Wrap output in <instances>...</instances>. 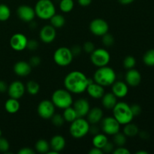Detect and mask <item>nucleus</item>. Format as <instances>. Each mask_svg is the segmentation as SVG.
<instances>
[{"label":"nucleus","mask_w":154,"mask_h":154,"mask_svg":"<svg viewBox=\"0 0 154 154\" xmlns=\"http://www.w3.org/2000/svg\"><path fill=\"white\" fill-rule=\"evenodd\" d=\"M35 149L39 153H47L50 150V144L45 139H39L36 141Z\"/></svg>","instance_id":"nucleus-30"},{"label":"nucleus","mask_w":154,"mask_h":154,"mask_svg":"<svg viewBox=\"0 0 154 154\" xmlns=\"http://www.w3.org/2000/svg\"><path fill=\"white\" fill-rule=\"evenodd\" d=\"M20 102L18 99H13V98H10L8 99L5 103V109L9 114H16L18 112L20 109Z\"/></svg>","instance_id":"nucleus-24"},{"label":"nucleus","mask_w":154,"mask_h":154,"mask_svg":"<svg viewBox=\"0 0 154 154\" xmlns=\"http://www.w3.org/2000/svg\"><path fill=\"white\" fill-rule=\"evenodd\" d=\"M90 123L84 117H78L72 122L69 126V132L74 138L80 139L85 137L90 131Z\"/></svg>","instance_id":"nucleus-6"},{"label":"nucleus","mask_w":154,"mask_h":154,"mask_svg":"<svg viewBox=\"0 0 154 154\" xmlns=\"http://www.w3.org/2000/svg\"><path fill=\"white\" fill-rule=\"evenodd\" d=\"M37 112L39 117L44 120H50L55 114V106L51 100H42L39 102L37 108Z\"/></svg>","instance_id":"nucleus-10"},{"label":"nucleus","mask_w":154,"mask_h":154,"mask_svg":"<svg viewBox=\"0 0 154 154\" xmlns=\"http://www.w3.org/2000/svg\"><path fill=\"white\" fill-rule=\"evenodd\" d=\"M125 80L128 86L137 87L141 81V75L137 69H131L127 71L125 75Z\"/></svg>","instance_id":"nucleus-18"},{"label":"nucleus","mask_w":154,"mask_h":154,"mask_svg":"<svg viewBox=\"0 0 154 154\" xmlns=\"http://www.w3.org/2000/svg\"><path fill=\"white\" fill-rule=\"evenodd\" d=\"M27 39L26 36L23 33H15L10 38V46L14 51H22L26 48Z\"/></svg>","instance_id":"nucleus-12"},{"label":"nucleus","mask_w":154,"mask_h":154,"mask_svg":"<svg viewBox=\"0 0 154 154\" xmlns=\"http://www.w3.org/2000/svg\"><path fill=\"white\" fill-rule=\"evenodd\" d=\"M50 120H51V123H53V125L57 126V127H61L65 123L64 118H63V115H61V114H54Z\"/></svg>","instance_id":"nucleus-36"},{"label":"nucleus","mask_w":154,"mask_h":154,"mask_svg":"<svg viewBox=\"0 0 154 154\" xmlns=\"http://www.w3.org/2000/svg\"><path fill=\"white\" fill-rule=\"evenodd\" d=\"M102 44L105 47H111L114 44V38L110 33L107 32L102 36Z\"/></svg>","instance_id":"nucleus-37"},{"label":"nucleus","mask_w":154,"mask_h":154,"mask_svg":"<svg viewBox=\"0 0 154 154\" xmlns=\"http://www.w3.org/2000/svg\"><path fill=\"white\" fill-rule=\"evenodd\" d=\"M51 102L55 108L65 109L72 106L73 104L72 93L66 89H58L53 93L51 96Z\"/></svg>","instance_id":"nucleus-4"},{"label":"nucleus","mask_w":154,"mask_h":154,"mask_svg":"<svg viewBox=\"0 0 154 154\" xmlns=\"http://www.w3.org/2000/svg\"><path fill=\"white\" fill-rule=\"evenodd\" d=\"M130 107L134 117L138 116L141 113V108L139 105H138V104H133V105H130Z\"/></svg>","instance_id":"nucleus-43"},{"label":"nucleus","mask_w":154,"mask_h":154,"mask_svg":"<svg viewBox=\"0 0 154 154\" xmlns=\"http://www.w3.org/2000/svg\"><path fill=\"white\" fill-rule=\"evenodd\" d=\"M89 154H103V151H102V149L97 148V147H93L90 151L88 152Z\"/></svg>","instance_id":"nucleus-49"},{"label":"nucleus","mask_w":154,"mask_h":154,"mask_svg":"<svg viewBox=\"0 0 154 154\" xmlns=\"http://www.w3.org/2000/svg\"><path fill=\"white\" fill-rule=\"evenodd\" d=\"M123 133L126 137L133 138V137H135L137 135H138V133H139V129L137 126V125L132 123V122H131V123L124 125Z\"/></svg>","instance_id":"nucleus-26"},{"label":"nucleus","mask_w":154,"mask_h":154,"mask_svg":"<svg viewBox=\"0 0 154 154\" xmlns=\"http://www.w3.org/2000/svg\"><path fill=\"white\" fill-rule=\"evenodd\" d=\"M38 48V42L37 41L35 40V39L28 40L26 45L27 49H29V51H35Z\"/></svg>","instance_id":"nucleus-40"},{"label":"nucleus","mask_w":154,"mask_h":154,"mask_svg":"<svg viewBox=\"0 0 154 154\" xmlns=\"http://www.w3.org/2000/svg\"><path fill=\"white\" fill-rule=\"evenodd\" d=\"M41 62H42L41 57H39L38 56H33L30 58L29 63L32 67H37L41 64Z\"/></svg>","instance_id":"nucleus-41"},{"label":"nucleus","mask_w":154,"mask_h":154,"mask_svg":"<svg viewBox=\"0 0 154 154\" xmlns=\"http://www.w3.org/2000/svg\"><path fill=\"white\" fill-rule=\"evenodd\" d=\"M143 62L147 66H154V49L149 50L144 54Z\"/></svg>","instance_id":"nucleus-32"},{"label":"nucleus","mask_w":154,"mask_h":154,"mask_svg":"<svg viewBox=\"0 0 154 154\" xmlns=\"http://www.w3.org/2000/svg\"><path fill=\"white\" fill-rule=\"evenodd\" d=\"M17 14L20 20L25 23H29L34 20L35 17V13L33 8L31 6L23 5L18 7L17 9Z\"/></svg>","instance_id":"nucleus-14"},{"label":"nucleus","mask_w":154,"mask_h":154,"mask_svg":"<svg viewBox=\"0 0 154 154\" xmlns=\"http://www.w3.org/2000/svg\"><path fill=\"white\" fill-rule=\"evenodd\" d=\"M11 17V10L8 5L0 4V21L4 22L8 20Z\"/></svg>","instance_id":"nucleus-34"},{"label":"nucleus","mask_w":154,"mask_h":154,"mask_svg":"<svg viewBox=\"0 0 154 154\" xmlns=\"http://www.w3.org/2000/svg\"><path fill=\"white\" fill-rule=\"evenodd\" d=\"M74 56L71 49L66 47L57 48L54 54V61L57 66L66 67L69 66L73 60Z\"/></svg>","instance_id":"nucleus-7"},{"label":"nucleus","mask_w":154,"mask_h":154,"mask_svg":"<svg viewBox=\"0 0 154 154\" xmlns=\"http://www.w3.org/2000/svg\"><path fill=\"white\" fill-rule=\"evenodd\" d=\"M87 117V120L90 124H97L100 123L102 119L103 118V111L100 108L95 107L89 111Z\"/></svg>","instance_id":"nucleus-22"},{"label":"nucleus","mask_w":154,"mask_h":154,"mask_svg":"<svg viewBox=\"0 0 154 154\" xmlns=\"http://www.w3.org/2000/svg\"><path fill=\"white\" fill-rule=\"evenodd\" d=\"M108 141V139L107 135H105V133H98L93 136V140H92V144H93V147L102 149Z\"/></svg>","instance_id":"nucleus-25"},{"label":"nucleus","mask_w":154,"mask_h":154,"mask_svg":"<svg viewBox=\"0 0 154 154\" xmlns=\"http://www.w3.org/2000/svg\"><path fill=\"white\" fill-rule=\"evenodd\" d=\"M140 135V137H141V138H144V139H146V138H147L149 137V135L146 132H144V131H143V132H140V133H138Z\"/></svg>","instance_id":"nucleus-52"},{"label":"nucleus","mask_w":154,"mask_h":154,"mask_svg":"<svg viewBox=\"0 0 154 154\" xmlns=\"http://www.w3.org/2000/svg\"><path fill=\"white\" fill-rule=\"evenodd\" d=\"M118 2L123 5H128L132 4L133 2H135V0H118Z\"/></svg>","instance_id":"nucleus-51"},{"label":"nucleus","mask_w":154,"mask_h":154,"mask_svg":"<svg viewBox=\"0 0 154 154\" xmlns=\"http://www.w3.org/2000/svg\"><path fill=\"white\" fill-rule=\"evenodd\" d=\"M136 64V60L132 56H127L124 58L123 61V67L126 69L129 70V69H133Z\"/></svg>","instance_id":"nucleus-35"},{"label":"nucleus","mask_w":154,"mask_h":154,"mask_svg":"<svg viewBox=\"0 0 154 154\" xmlns=\"http://www.w3.org/2000/svg\"><path fill=\"white\" fill-rule=\"evenodd\" d=\"M136 154H148V152L144 151V150H139L136 152Z\"/></svg>","instance_id":"nucleus-53"},{"label":"nucleus","mask_w":154,"mask_h":154,"mask_svg":"<svg viewBox=\"0 0 154 154\" xmlns=\"http://www.w3.org/2000/svg\"><path fill=\"white\" fill-rule=\"evenodd\" d=\"M74 0H61L60 2V9L63 13H69L74 8Z\"/></svg>","instance_id":"nucleus-31"},{"label":"nucleus","mask_w":154,"mask_h":154,"mask_svg":"<svg viewBox=\"0 0 154 154\" xmlns=\"http://www.w3.org/2000/svg\"><path fill=\"white\" fill-rule=\"evenodd\" d=\"M7 91L9 97L19 99L23 96L26 91V87L20 81H14L8 86Z\"/></svg>","instance_id":"nucleus-13"},{"label":"nucleus","mask_w":154,"mask_h":154,"mask_svg":"<svg viewBox=\"0 0 154 154\" xmlns=\"http://www.w3.org/2000/svg\"><path fill=\"white\" fill-rule=\"evenodd\" d=\"M96 49L95 45L92 42H87L83 45V50L86 54H91Z\"/></svg>","instance_id":"nucleus-39"},{"label":"nucleus","mask_w":154,"mask_h":154,"mask_svg":"<svg viewBox=\"0 0 154 154\" xmlns=\"http://www.w3.org/2000/svg\"><path fill=\"white\" fill-rule=\"evenodd\" d=\"M101 129L102 132L108 135H114L120 132V124L114 117H104L101 120Z\"/></svg>","instance_id":"nucleus-9"},{"label":"nucleus","mask_w":154,"mask_h":154,"mask_svg":"<svg viewBox=\"0 0 154 154\" xmlns=\"http://www.w3.org/2000/svg\"><path fill=\"white\" fill-rule=\"evenodd\" d=\"M111 91L116 97L122 99L127 96L129 93V87L127 84L123 81H115L111 85Z\"/></svg>","instance_id":"nucleus-17"},{"label":"nucleus","mask_w":154,"mask_h":154,"mask_svg":"<svg viewBox=\"0 0 154 154\" xmlns=\"http://www.w3.org/2000/svg\"><path fill=\"white\" fill-rule=\"evenodd\" d=\"M81 51H82V48H81V47L80 46V45H75V46L71 49V51H72L74 57L80 55L81 53Z\"/></svg>","instance_id":"nucleus-45"},{"label":"nucleus","mask_w":154,"mask_h":154,"mask_svg":"<svg viewBox=\"0 0 154 154\" xmlns=\"http://www.w3.org/2000/svg\"><path fill=\"white\" fill-rule=\"evenodd\" d=\"M8 87V86L6 84L5 81H0V92L1 93H4V92L7 91Z\"/></svg>","instance_id":"nucleus-50"},{"label":"nucleus","mask_w":154,"mask_h":154,"mask_svg":"<svg viewBox=\"0 0 154 154\" xmlns=\"http://www.w3.org/2000/svg\"><path fill=\"white\" fill-rule=\"evenodd\" d=\"M102 150L104 153H112L113 150H114V144L112 142H110V141H108Z\"/></svg>","instance_id":"nucleus-42"},{"label":"nucleus","mask_w":154,"mask_h":154,"mask_svg":"<svg viewBox=\"0 0 154 154\" xmlns=\"http://www.w3.org/2000/svg\"><path fill=\"white\" fill-rule=\"evenodd\" d=\"M63 110H64V111L63 113V117L64 118L65 121L68 122V123H72L75 119L78 118L76 111H75L73 107H68V108H65Z\"/></svg>","instance_id":"nucleus-29"},{"label":"nucleus","mask_w":154,"mask_h":154,"mask_svg":"<svg viewBox=\"0 0 154 154\" xmlns=\"http://www.w3.org/2000/svg\"><path fill=\"white\" fill-rule=\"evenodd\" d=\"M14 72L17 76L26 77L31 73L32 66L28 62L19 61L14 66Z\"/></svg>","instance_id":"nucleus-20"},{"label":"nucleus","mask_w":154,"mask_h":154,"mask_svg":"<svg viewBox=\"0 0 154 154\" xmlns=\"http://www.w3.org/2000/svg\"><path fill=\"white\" fill-rule=\"evenodd\" d=\"M57 37V31L54 26L50 25H45L41 29L39 32V38L41 41L45 44H50L54 42Z\"/></svg>","instance_id":"nucleus-15"},{"label":"nucleus","mask_w":154,"mask_h":154,"mask_svg":"<svg viewBox=\"0 0 154 154\" xmlns=\"http://www.w3.org/2000/svg\"><path fill=\"white\" fill-rule=\"evenodd\" d=\"M90 31L96 36H102L108 32L109 26L108 22L102 18H96L90 22L89 26Z\"/></svg>","instance_id":"nucleus-11"},{"label":"nucleus","mask_w":154,"mask_h":154,"mask_svg":"<svg viewBox=\"0 0 154 154\" xmlns=\"http://www.w3.org/2000/svg\"><path fill=\"white\" fill-rule=\"evenodd\" d=\"M90 60L96 67H102L108 66L111 60V55L107 50L104 48H97L90 54Z\"/></svg>","instance_id":"nucleus-8"},{"label":"nucleus","mask_w":154,"mask_h":154,"mask_svg":"<svg viewBox=\"0 0 154 154\" xmlns=\"http://www.w3.org/2000/svg\"><path fill=\"white\" fill-rule=\"evenodd\" d=\"M26 91L31 96H35L40 91V85L35 81H29L25 86Z\"/></svg>","instance_id":"nucleus-28"},{"label":"nucleus","mask_w":154,"mask_h":154,"mask_svg":"<svg viewBox=\"0 0 154 154\" xmlns=\"http://www.w3.org/2000/svg\"><path fill=\"white\" fill-rule=\"evenodd\" d=\"M93 82H94V81L89 79L83 72L80 71H72L65 77L63 84L65 88L71 93L81 94L85 92L87 86Z\"/></svg>","instance_id":"nucleus-1"},{"label":"nucleus","mask_w":154,"mask_h":154,"mask_svg":"<svg viewBox=\"0 0 154 154\" xmlns=\"http://www.w3.org/2000/svg\"><path fill=\"white\" fill-rule=\"evenodd\" d=\"M50 23L55 29H60L66 23V18L62 14H55L50 19Z\"/></svg>","instance_id":"nucleus-27"},{"label":"nucleus","mask_w":154,"mask_h":154,"mask_svg":"<svg viewBox=\"0 0 154 154\" xmlns=\"http://www.w3.org/2000/svg\"><path fill=\"white\" fill-rule=\"evenodd\" d=\"M35 13L39 19L50 20L56 14V8L51 0H38L35 5Z\"/></svg>","instance_id":"nucleus-5"},{"label":"nucleus","mask_w":154,"mask_h":154,"mask_svg":"<svg viewBox=\"0 0 154 154\" xmlns=\"http://www.w3.org/2000/svg\"><path fill=\"white\" fill-rule=\"evenodd\" d=\"M50 148L54 151L60 153L66 147V139L61 135H56L51 138L50 141Z\"/></svg>","instance_id":"nucleus-21"},{"label":"nucleus","mask_w":154,"mask_h":154,"mask_svg":"<svg viewBox=\"0 0 154 154\" xmlns=\"http://www.w3.org/2000/svg\"><path fill=\"white\" fill-rule=\"evenodd\" d=\"M99 129L96 126V124H93V126H90V131H89V132H90L93 135H95L99 133Z\"/></svg>","instance_id":"nucleus-48"},{"label":"nucleus","mask_w":154,"mask_h":154,"mask_svg":"<svg viewBox=\"0 0 154 154\" xmlns=\"http://www.w3.org/2000/svg\"><path fill=\"white\" fill-rule=\"evenodd\" d=\"M112 153L114 154H130V151L127 148L122 146V147H117V148L114 149Z\"/></svg>","instance_id":"nucleus-44"},{"label":"nucleus","mask_w":154,"mask_h":154,"mask_svg":"<svg viewBox=\"0 0 154 154\" xmlns=\"http://www.w3.org/2000/svg\"><path fill=\"white\" fill-rule=\"evenodd\" d=\"M117 75L112 68L108 66L99 67L93 75V81L102 87H109L114 83Z\"/></svg>","instance_id":"nucleus-2"},{"label":"nucleus","mask_w":154,"mask_h":154,"mask_svg":"<svg viewBox=\"0 0 154 154\" xmlns=\"http://www.w3.org/2000/svg\"><path fill=\"white\" fill-rule=\"evenodd\" d=\"M73 108L76 111L78 117H84L87 115L90 110V103L88 100L84 98H81L73 102Z\"/></svg>","instance_id":"nucleus-16"},{"label":"nucleus","mask_w":154,"mask_h":154,"mask_svg":"<svg viewBox=\"0 0 154 154\" xmlns=\"http://www.w3.org/2000/svg\"><path fill=\"white\" fill-rule=\"evenodd\" d=\"M113 117L120 125H125L133 120L134 115L129 104L124 102H119L113 108Z\"/></svg>","instance_id":"nucleus-3"},{"label":"nucleus","mask_w":154,"mask_h":154,"mask_svg":"<svg viewBox=\"0 0 154 154\" xmlns=\"http://www.w3.org/2000/svg\"><path fill=\"white\" fill-rule=\"evenodd\" d=\"M113 138V142L117 147H122L124 146L126 142V136L123 132H118L117 133L114 134Z\"/></svg>","instance_id":"nucleus-33"},{"label":"nucleus","mask_w":154,"mask_h":154,"mask_svg":"<svg viewBox=\"0 0 154 154\" xmlns=\"http://www.w3.org/2000/svg\"><path fill=\"white\" fill-rule=\"evenodd\" d=\"M2 132L1 129H0V137H2Z\"/></svg>","instance_id":"nucleus-54"},{"label":"nucleus","mask_w":154,"mask_h":154,"mask_svg":"<svg viewBox=\"0 0 154 154\" xmlns=\"http://www.w3.org/2000/svg\"><path fill=\"white\" fill-rule=\"evenodd\" d=\"M93 0H78V4L82 7H87V6L90 5Z\"/></svg>","instance_id":"nucleus-47"},{"label":"nucleus","mask_w":154,"mask_h":154,"mask_svg":"<svg viewBox=\"0 0 154 154\" xmlns=\"http://www.w3.org/2000/svg\"><path fill=\"white\" fill-rule=\"evenodd\" d=\"M117 103V98L114 96L112 92L111 93H105V94L102 97V106L105 109L112 110Z\"/></svg>","instance_id":"nucleus-23"},{"label":"nucleus","mask_w":154,"mask_h":154,"mask_svg":"<svg viewBox=\"0 0 154 154\" xmlns=\"http://www.w3.org/2000/svg\"><path fill=\"white\" fill-rule=\"evenodd\" d=\"M86 91L88 93L89 96L95 99H100L105 94V91L104 87L99 85L96 82H93L89 84L87 87Z\"/></svg>","instance_id":"nucleus-19"},{"label":"nucleus","mask_w":154,"mask_h":154,"mask_svg":"<svg viewBox=\"0 0 154 154\" xmlns=\"http://www.w3.org/2000/svg\"><path fill=\"white\" fill-rule=\"evenodd\" d=\"M9 147H10V144L8 140L2 137H0V152L7 153L8 150H9Z\"/></svg>","instance_id":"nucleus-38"},{"label":"nucleus","mask_w":154,"mask_h":154,"mask_svg":"<svg viewBox=\"0 0 154 154\" xmlns=\"http://www.w3.org/2000/svg\"><path fill=\"white\" fill-rule=\"evenodd\" d=\"M18 154H35V150L30 147H23L18 151Z\"/></svg>","instance_id":"nucleus-46"}]
</instances>
